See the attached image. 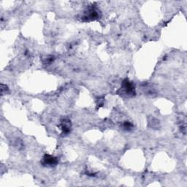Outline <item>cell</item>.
Listing matches in <instances>:
<instances>
[{
    "label": "cell",
    "mask_w": 187,
    "mask_h": 187,
    "mask_svg": "<svg viewBox=\"0 0 187 187\" xmlns=\"http://www.w3.org/2000/svg\"><path fill=\"white\" fill-rule=\"evenodd\" d=\"M43 163L48 166H54L57 164L56 158L50 155H45L43 158Z\"/></svg>",
    "instance_id": "cell-1"
},
{
    "label": "cell",
    "mask_w": 187,
    "mask_h": 187,
    "mask_svg": "<svg viewBox=\"0 0 187 187\" xmlns=\"http://www.w3.org/2000/svg\"><path fill=\"white\" fill-rule=\"evenodd\" d=\"M124 89L127 91V94H131L134 93V85L128 80H126L124 82Z\"/></svg>",
    "instance_id": "cell-2"
}]
</instances>
